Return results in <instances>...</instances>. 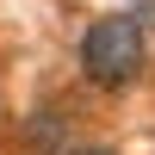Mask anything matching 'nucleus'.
Wrapping results in <instances>:
<instances>
[{
    "label": "nucleus",
    "mask_w": 155,
    "mask_h": 155,
    "mask_svg": "<svg viewBox=\"0 0 155 155\" xmlns=\"http://www.w3.org/2000/svg\"><path fill=\"white\" fill-rule=\"evenodd\" d=\"M143 25L130 19V12H112V19H93L81 37V74L93 87H130L137 74H143Z\"/></svg>",
    "instance_id": "obj_1"
},
{
    "label": "nucleus",
    "mask_w": 155,
    "mask_h": 155,
    "mask_svg": "<svg viewBox=\"0 0 155 155\" xmlns=\"http://www.w3.org/2000/svg\"><path fill=\"white\" fill-rule=\"evenodd\" d=\"M130 19H137V25L149 31V25H155V0H137V12H130Z\"/></svg>",
    "instance_id": "obj_2"
},
{
    "label": "nucleus",
    "mask_w": 155,
    "mask_h": 155,
    "mask_svg": "<svg viewBox=\"0 0 155 155\" xmlns=\"http://www.w3.org/2000/svg\"><path fill=\"white\" fill-rule=\"evenodd\" d=\"M74 155H112V149H74Z\"/></svg>",
    "instance_id": "obj_3"
}]
</instances>
